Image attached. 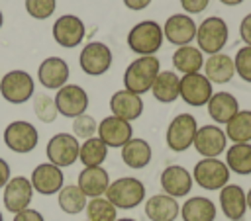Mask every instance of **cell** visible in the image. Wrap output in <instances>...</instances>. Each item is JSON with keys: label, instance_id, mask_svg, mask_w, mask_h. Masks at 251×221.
I'll return each mask as SVG.
<instances>
[{"label": "cell", "instance_id": "6da1fadb", "mask_svg": "<svg viewBox=\"0 0 251 221\" xmlns=\"http://www.w3.org/2000/svg\"><path fill=\"white\" fill-rule=\"evenodd\" d=\"M159 72H161V63L155 55L137 57L124 70V88L141 96V94L151 90Z\"/></svg>", "mask_w": 251, "mask_h": 221}, {"label": "cell", "instance_id": "7a4b0ae2", "mask_svg": "<svg viewBox=\"0 0 251 221\" xmlns=\"http://www.w3.org/2000/svg\"><path fill=\"white\" fill-rule=\"evenodd\" d=\"M127 47L137 53L139 57H149L155 55L161 45H163V25L155 20H143L137 22L129 31H127Z\"/></svg>", "mask_w": 251, "mask_h": 221}, {"label": "cell", "instance_id": "3957f363", "mask_svg": "<svg viewBox=\"0 0 251 221\" xmlns=\"http://www.w3.org/2000/svg\"><path fill=\"white\" fill-rule=\"evenodd\" d=\"M145 184L139 178L133 176H122L114 182H110L104 198L116 207V209H133L139 203L145 201Z\"/></svg>", "mask_w": 251, "mask_h": 221}, {"label": "cell", "instance_id": "277c9868", "mask_svg": "<svg viewBox=\"0 0 251 221\" xmlns=\"http://www.w3.org/2000/svg\"><path fill=\"white\" fill-rule=\"evenodd\" d=\"M229 37V27L220 16H210L196 25V47L202 53H222Z\"/></svg>", "mask_w": 251, "mask_h": 221}, {"label": "cell", "instance_id": "5b68a950", "mask_svg": "<svg viewBox=\"0 0 251 221\" xmlns=\"http://www.w3.org/2000/svg\"><path fill=\"white\" fill-rule=\"evenodd\" d=\"M0 94L8 104H25L35 94L33 76L27 70L14 68L0 78Z\"/></svg>", "mask_w": 251, "mask_h": 221}, {"label": "cell", "instance_id": "8992f818", "mask_svg": "<svg viewBox=\"0 0 251 221\" xmlns=\"http://www.w3.org/2000/svg\"><path fill=\"white\" fill-rule=\"evenodd\" d=\"M190 174H192V180L196 182V186H200L202 190L214 192V190H222L226 184H229L231 172L226 166V162L220 158H200L194 164V170Z\"/></svg>", "mask_w": 251, "mask_h": 221}, {"label": "cell", "instance_id": "52a82bcc", "mask_svg": "<svg viewBox=\"0 0 251 221\" xmlns=\"http://www.w3.org/2000/svg\"><path fill=\"white\" fill-rule=\"evenodd\" d=\"M196 131H198V123H196V117L192 113L175 115L167 127V131H165L167 147L175 153H184L186 149L192 147Z\"/></svg>", "mask_w": 251, "mask_h": 221}, {"label": "cell", "instance_id": "ba28073f", "mask_svg": "<svg viewBox=\"0 0 251 221\" xmlns=\"http://www.w3.org/2000/svg\"><path fill=\"white\" fill-rule=\"evenodd\" d=\"M2 139H4V145L12 153L27 155V153H31L37 147L39 131L35 129L33 123L24 121V119H16V121H10L6 125L4 133H2Z\"/></svg>", "mask_w": 251, "mask_h": 221}, {"label": "cell", "instance_id": "9c48e42d", "mask_svg": "<svg viewBox=\"0 0 251 221\" xmlns=\"http://www.w3.org/2000/svg\"><path fill=\"white\" fill-rule=\"evenodd\" d=\"M78 149H80L78 139L71 133L61 131V133H55L47 141L45 156H47V162H51L59 168H67L78 160Z\"/></svg>", "mask_w": 251, "mask_h": 221}, {"label": "cell", "instance_id": "30bf717a", "mask_svg": "<svg viewBox=\"0 0 251 221\" xmlns=\"http://www.w3.org/2000/svg\"><path fill=\"white\" fill-rule=\"evenodd\" d=\"M80 70L88 76H102L112 66V51L102 41H90L80 49L78 55Z\"/></svg>", "mask_w": 251, "mask_h": 221}, {"label": "cell", "instance_id": "8fae6325", "mask_svg": "<svg viewBox=\"0 0 251 221\" xmlns=\"http://www.w3.org/2000/svg\"><path fill=\"white\" fill-rule=\"evenodd\" d=\"M214 90H212V82L202 74V72H194V74H184L180 76V88H178V98L192 106V108H202L208 104V100L212 98Z\"/></svg>", "mask_w": 251, "mask_h": 221}, {"label": "cell", "instance_id": "7c38bea8", "mask_svg": "<svg viewBox=\"0 0 251 221\" xmlns=\"http://www.w3.org/2000/svg\"><path fill=\"white\" fill-rule=\"evenodd\" d=\"M88 94L82 86L78 84H65L63 88L57 90L55 94V106H57V111L59 115L63 117H76V115H82L86 113L88 110Z\"/></svg>", "mask_w": 251, "mask_h": 221}, {"label": "cell", "instance_id": "4fadbf2b", "mask_svg": "<svg viewBox=\"0 0 251 221\" xmlns=\"http://www.w3.org/2000/svg\"><path fill=\"white\" fill-rule=\"evenodd\" d=\"M51 33H53V39H55L57 45H61L65 49H73V47H78L82 43L86 27H84V22L78 16L63 14L55 20Z\"/></svg>", "mask_w": 251, "mask_h": 221}, {"label": "cell", "instance_id": "5bb4252c", "mask_svg": "<svg viewBox=\"0 0 251 221\" xmlns=\"http://www.w3.org/2000/svg\"><path fill=\"white\" fill-rule=\"evenodd\" d=\"M192 147L202 158H218L227 149V137L220 125H202L196 131Z\"/></svg>", "mask_w": 251, "mask_h": 221}, {"label": "cell", "instance_id": "9a60e30c", "mask_svg": "<svg viewBox=\"0 0 251 221\" xmlns=\"http://www.w3.org/2000/svg\"><path fill=\"white\" fill-rule=\"evenodd\" d=\"M2 190H4L2 203L14 215L27 209L33 199V188H31L29 178H25V176H12Z\"/></svg>", "mask_w": 251, "mask_h": 221}, {"label": "cell", "instance_id": "2e32d148", "mask_svg": "<svg viewBox=\"0 0 251 221\" xmlns=\"http://www.w3.org/2000/svg\"><path fill=\"white\" fill-rule=\"evenodd\" d=\"M29 182H31L33 192L41 196H55L65 186V174H63V168L51 162H41L33 168Z\"/></svg>", "mask_w": 251, "mask_h": 221}, {"label": "cell", "instance_id": "e0dca14e", "mask_svg": "<svg viewBox=\"0 0 251 221\" xmlns=\"http://www.w3.org/2000/svg\"><path fill=\"white\" fill-rule=\"evenodd\" d=\"M163 37L176 47L190 45L196 39V22L188 14H173L163 25Z\"/></svg>", "mask_w": 251, "mask_h": 221}, {"label": "cell", "instance_id": "ac0fdd59", "mask_svg": "<svg viewBox=\"0 0 251 221\" xmlns=\"http://www.w3.org/2000/svg\"><path fill=\"white\" fill-rule=\"evenodd\" d=\"M96 137L108 147V149H122L131 137H133V129L129 121H124L116 115H108L98 123V131Z\"/></svg>", "mask_w": 251, "mask_h": 221}, {"label": "cell", "instance_id": "d6986e66", "mask_svg": "<svg viewBox=\"0 0 251 221\" xmlns=\"http://www.w3.org/2000/svg\"><path fill=\"white\" fill-rule=\"evenodd\" d=\"M159 182H161L163 194H167V196H171V198H175V199L188 196L190 190H192V184H194L192 174H190L184 166H180V164H171V166H167V168L161 172Z\"/></svg>", "mask_w": 251, "mask_h": 221}, {"label": "cell", "instance_id": "ffe728a7", "mask_svg": "<svg viewBox=\"0 0 251 221\" xmlns=\"http://www.w3.org/2000/svg\"><path fill=\"white\" fill-rule=\"evenodd\" d=\"M69 65L61 57H47L37 66V80L47 90H59L69 84Z\"/></svg>", "mask_w": 251, "mask_h": 221}, {"label": "cell", "instance_id": "44dd1931", "mask_svg": "<svg viewBox=\"0 0 251 221\" xmlns=\"http://www.w3.org/2000/svg\"><path fill=\"white\" fill-rule=\"evenodd\" d=\"M220 209L229 221H241L247 213V198L239 184H226L218 196Z\"/></svg>", "mask_w": 251, "mask_h": 221}, {"label": "cell", "instance_id": "7402d4cb", "mask_svg": "<svg viewBox=\"0 0 251 221\" xmlns=\"http://www.w3.org/2000/svg\"><path fill=\"white\" fill-rule=\"evenodd\" d=\"M110 111L112 115L124 119V121H135L141 117L143 113V100L141 96L122 88V90H116L110 98Z\"/></svg>", "mask_w": 251, "mask_h": 221}, {"label": "cell", "instance_id": "603a6c76", "mask_svg": "<svg viewBox=\"0 0 251 221\" xmlns=\"http://www.w3.org/2000/svg\"><path fill=\"white\" fill-rule=\"evenodd\" d=\"M76 186L82 190V194L86 198H100L106 194L108 186H110V174L104 166H84L78 172V180Z\"/></svg>", "mask_w": 251, "mask_h": 221}, {"label": "cell", "instance_id": "cb8c5ba5", "mask_svg": "<svg viewBox=\"0 0 251 221\" xmlns=\"http://www.w3.org/2000/svg\"><path fill=\"white\" fill-rule=\"evenodd\" d=\"M143 211L149 221H175L180 215V205L167 194H155L143 201Z\"/></svg>", "mask_w": 251, "mask_h": 221}, {"label": "cell", "instance_id": "d4e9b609", "mask_svg": "<svg viewBox=\"0 0 251 221\" xmlns=\"http://www.w3.org/2000/svg\"><path fill=\"white\" fill-rule=\"evenodd\" d=\"M208 108V115L218 123V125H226L237 111H239V102L233 94L222 90V92H214L212 98L206 104Z\"/></svg>", "mask_w": 251, "mask_h": 221}, {"label": "cell", "instance_id": "484cf974", "mask_svg": "<svg viewBox=\"0 0 251 221\" xmlns=\"http://www.w3.org/2000/svg\"><path fill=\"white\" fill-rule=\"evenodd\" d=\"M204 76L212 82V84H227L233 74H235V66H233V59L227 53H216L210 55L204 61Z\"/></svg>", "mask_w": 251, "mask_h": 221}, {"label": "cell", "instance_id": "4316f807", "mask_svg": "<svg viewBox=\"0 0 251 221\" xmlns=\"http://www.w3.org/2000/svg\"><path fill=\"white\" fill-rule=\"evenodd\" d=\"M216 213V203L206 196H192L180 205L182 221H214Z\"/></svg>", "mask_w": 251, "mask_h": 221}, {"label": "cell", "instance_id": "83f0119b", "mask_svg": "<svg viewBox=\"0 0 251 221\" xmlns=\"http://www.w3.org/2000/svg\"><path fill=\"white\" fill-rule=\"evenodd\" d=\"M151 145L141 139V137H131L124 147H122V160L127 168L139 170L145 168L151 162Z\"/></svg>", "mask_w": 251, "mask_h": 221}, {"label": "cell", "instance_id": "f1b7e54d", "mask_svg": "<svg viewBox=\"0 0 251 221\" xmlns=\"http://www.w3.org/2000/svg\"><path fill=\"white\" fill-rule=\"evenodd\" d=\"M178 88H180V78L175 70H161L151 86V94L157 102L161 104H171L178 100Z\"/></svg>", "mask_w": 251, "mask_h": 221}, {"label": "cell", "instance_id": "f546056e", "mask_svg": "<svg viewBox=\"0 0 251 221\" xmlns=\"http://www.w3.org/2000/svg\"><path fill=\"white\" fill-rule=\"evenodd\" d=\"M173 66L182 72V76L200 72V68L204 66V53L194 45L176 47V51L173 53Z\"/></svg>", "mask_w": 251, "mask_h": 221}, {"label": "cell", "instance_id": "4dcf8cb0", "mask_svg": "<svg viewBox=\"0 0 251 221\" xmlns=\"http://www.w3.org/2000/svg\"><path fill=\"white\" fill-rule=\"evenodd\" d=\"M226 166L239 176L251 174V143H231L226 149Z\"/></svg>", "mask_w": 251, "mask_h": 221}, {"label": "cell", "instance_id": "1f68e13d", "mask_svg": "<svg viewBox=\"0 0 251 221\" xmlns=\"http://www.w3.org/2000/svg\"><path fill=\"white\" fill-rule=\"evenodd\" d=\"M57 203H59V207H61L63 213H67V215H78L80 211L86 209L88 198L82 194V190L76 184H67V186H63L59 190Z\"/></svg>", "mask_w": 251, "mask_h": 221}, {"label": "cell", "instance_id": "d6a6232c", "mask_svg": "<svg viewBox=\"0 0 251 221\" xmlns=\"http://www.w3.org/2000/svg\"><path fill=\"white\" fill-rule=\"evenodd\" d=\"M231 143H251V110H239L224 129Z\"/></svg>", "mask_w": 251, "mask_h": 221}, {"label": "cell", "instance_id": "836d02e7", "mask_svg": "<svg viewBox=\"0 0 251 221\" xmlns=\"http://www.w3.org/2000/svg\"><path fill=\"white\" fill-rule=\"evenodd\" d=\"M106 156H108V147L98 137H90L80 143L78 160L82 162V166H102Z\"/></svg>", "mask_w": 251, "mask_h": 221}, {"label": "cell", "instance_id": "e575fe53", "mask_svg": "<svg viewBox=\"0 0 251 221\" xmlns=\"http://www.w3.org/2000/svg\"><path fill=\"white\" fill-rule=\"evenodd\" d=\"M118 209L104 198H92L86 203V221H116Z\"/></svg>", "mask_w": 251, "mask_h": 221}, {"label": "cell", "instance_id": "d590c367", "mask_svg": "<svg viewBox=\"0 0 251 221\" xmlns=\"http://www.w3.org/2000/svg\"><path fill=\"white\" fill-rule=\"evenodd\" d=\"M33 113L41 123H53L59 115L55 98L49 94H33Z\"/></svg>", "mask_w": 251, "mask_h": 221}, {"label": "cell", "instance_id": "8d00e7d4", "mask_svg": "<svg viewBox=\"0 0 251 221\" xmlns=\"http://www.w3.org/2000/svg\"><path fill=\"white\" fill-rule=\"evenodd\" d=\"M96 131H98V121L88 115V113H82V115H76L73 119V135L76 139H90V137H96Z\"/></svg>", "mask_w": 251, "mask_h": 221}, {"label": "cell", "instance_id": "74e56055", "mask_svg": "<svg viewBox=\"0 0 251 221\" xmlns=\"http://www.w3.org/2000/svg\"><path fill=\"white\" fill-rule=\"evenodd\" d=\"M57 0H25V12L33 20H47L53 16Z\"/></svg>", "mask_w": 251, "mask_h": 221}, {"label": "cell", "instance_id": "f35d334b", "mask_svg": "<svg viewBox=\"0 0 251 221\" xmlns=\"http://www.w3.org/2000/svg\"><path fill=\"white\" fill-rule=\"evenodd\" d=\"M233 66H235V74H239V78L243 82H249L251 84V47L249 45L241 47L235 53Z\"/></svg>", "mask_w": 251, "mask_h": 221}, {"label": "cell", "instance_id": "ab89813d", "mask_svg": "<svg viewBox=\"0 0 251 221\" xmlns=\"http://www.w3.org/2000/svg\"><path fill=\"white\" fill-rule=\"evenodd\" d=\"M210 0H180V8L186 14H202L208 8Z\"/></svg>", "mask_w": 251, "mask_h": 221}, {"label": "cell", "instance_id": "60d3db41", "mask_svg": "<svg viewBox=\"0 0 251 221\" xmlns=\"http://www.w3.org/2000/svg\"><path fill=\"white\" fill-rule=\"evenodd\" d=\"M12 221H45V217H43V215H41L37 209L27 207V209H24V211L16 213Z\"/></svg>", "mask_w": 251, "mask_h": 221}, {"label": "cell", "instance_id": "b9f144b4", "mask_svg": "<svg viewBox=\"0 0 251 221\" xmlns=\"http://www.w3.org/2000/svg\"><path fill=\"white\" fill-rule=\"evenodd\" d=\"M239 37L243 39L245 45L251 47V12H249V14L241 20V23H239Z\"/></svg>", "mask_w": 251, "mask_h": 221}, {"label": "cell", "instance_id": "7bdbcfd3", "mask_svg": "<svg viewBox=\"0 0 251 221\" xmlns=\"http://www.w3.org/2000/svg\"><path fill=\"white\" fill-rule=\"evenodd\" d=\"M10 172H12V170H10V164L0 156V190H2V188L8 184V180L12 178Z\"/></svg>", "mask_w": 251, "mask_h": 221}, {"label": "cell", "instance_id": "ee69618b", "mask_svg": "<svg viewBox=\"0 0 251 221\" xmlns=\"http://www.w3.org/2000/svg\"><path fill=\"white\" fill-rule=\"evenodd\" d=\"M149 4H151V0H124V6L129 8V10H133V12L143 10V8H147Z\"/></svg>", "mask_w": 251, "mask_h": 221}, {"label": "cell", "instance_id": "f6af8a7d", "mask_svg": "<svg viewBox=\"0 0 251 221\" xmlns=\"http://www.w3.org/2000/svg\"><path fill=\"white\" fill-rule=\"evenodd\" d=\"M224 6H239L241 2H245V0H220Z\"/></svg>", "mask_w": 251, "mask_h": 221}, {"label": "cell", "instance_id": "bcb514c9", "mask_svg": "<svg viewBox=\"0 0 251 221\" xmlns=\"http://www.w3.org/2000/svg\"><path fill=\"white\" fill-rule=\"evenodd\" d=\"M245 198H247V209H251V188L245 192Z\"/></svg>", "mask_w": 251, "mask_h": 221}, {"label": "cell", "instance_id": "7dc6e473", "mask_svg": "<svg viewBox=\"0 0 251 221\" xmlns=\"http://www.w3.org/2000/svg\"><path fill=\"white\" fill-rule=\"evenodd\" d=\"M116 221H137V219H133V217H118Z\"/></svg>", "mask_w": 251, "mask_h": 221}, {"label": "cell", "instance_id": "c3c4849f", "mask_svg": "<svg viewBox=\"0 0 251 221\" xmlns=\"http://www.w3.org/2000/svg\"><path fill=\"white\" fill-rule=\"evenodd\" d=\"M2 25H4V14H2V10H0V29H2Z\"/></svg>", "mask_w": 251, "mask_h": 221}, {"label": "cell", "instance_id": "681fc988", "mask_svg": "<svg viewBox=\"0 0 251 221\" xmlns=\"http://www.w3.org/2000/svg\"><path fill=\"white\" fill-rule=\"evenodd\" d=\"M0 221H4V215H2V211H0Z\"/></svg>", "mask_w": 251, "mask_h": 221}, {"label": "cell", "instance_id": "f907efd6", "mask_svg": "<svg viewBox=\"0 0 251 221\" xmlns=\"http://www.w3.org/2000/svg\"><path fill=\"white\" fill-rule=\"evenodd\" d=\"M84 221H86V219H84Z\"/></svg>", "mask_w": 251, "mask_h": 221}]
</instances>
